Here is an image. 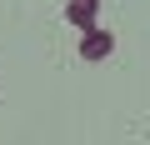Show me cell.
Segmentation results:
<instances>
[{
  "label": "cell",
  "instance_id": "cell-1",
  "mask_svg": "<svg viewBox=\"0 0 150 145\" xmlns=\"http://www.w3.org/2000/svg\"><path fill=\"white\" fill-rule=\"evenodd\" d=\"M70 25H80V30H95L100 25V0H70Z\"/></svg>",
  "mask_w": 150,
  "mask_h": 145
},
{
  "label": "cell",
  "instance_id": "cell-2",
  "mask_svg": "<svg viewBox=\"0 0 150 145\" xmlns=\"http://www.w3.org/2000/svg\"><path fill=\"white\" fill-rule=\"evenodd\" d=\"M110 45H115V40H110V30H100V25H95V30H85L80 55H85V60H105V55H110Z\"/></svg>",
  "mask_w": 150,
  "mask_h": 145
}]
</instances>
